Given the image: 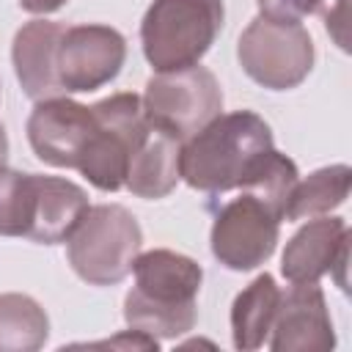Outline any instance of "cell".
<instances>
[{
	"instance_id": "1",
	"label": "cell",
	"mask_w": 352,
	"mask_h": 352,
	"mask_svg": "<svg viewBox=\"0 0 352 352\" xmlns=\"http://www.w3.org/2000/svg\"><path fill=\"white\" fill-rule=\"evenodd\" d=\"M135 289L124 300V319L151 338H176L198 319L201 267L173 250H146L135 256Z\"/></svg>"
},
{
	"instance_id": "2",
	"label": "cell",
	"mask_w": 352,
	"mask_h": 352,
	"mask_svg": "<svg viewBox=\"0 0 352 352\" xmlns=\"http://www.w3.org/2000/svg\"><path fill=\"white\" fill-rule=\"evenodd\" d=\"M272 148V132L250 110L220 113L179 148V176L204 192H223L242 182L248 168Z\"/></svg>"
},
{
	"instance_id": "3",
	"label": "cell",
	"mask_w": 352,
	"mask_h": 352,
	"mask_svg": "<svg viewBox=\"0 0 352 352\" xmlns=\"http://www.w3.org/2000/svg\"><path fill=\"white\" fill-rule=\"evenodd\" d=\"M223 0H154L140 25V41L157 72L195 66L223 28Z\"/></svg>"
},
{
	"instance_id": "4",
	"label": "cell",
	"mask_w": 352,
	"mask_h": 352,
	"mask_svg": "<svg viewBox=\"0 0 352 352\" xmlns=\"http://www.w3.org/2000/svg\"><path fill=\"white\" fill-rule=\"evenodd\" d=\"M140 242L143 234L129 209L118 204L88 206L69 236V264L82 280L113 286L132 272Z\"/></svg>"
},
{
	"instance_id": "5",
	"label": "cell",
	"mask_w": 352,
	"mask_h": 352,
	"mask_svg": "<svg viewBox=\"0 0 352 352\" xmlns=\"http://www.w3.org/2000/svg\"><path fill=\"white\" fill-rule=\"evenodd\" d=\"M143 113L151 129L184 143L201 132L223 110V91L214 74L204 66L160 72L148 80L143 94Z\"/></svg>"
},
{
	"instance_id": "6",
	"label": "cell",
	"mask_w": 352,
	"mask_h": 352,
	"mask_svg": "<svg viewBox=\"0 0 352 352\" xmlns=\"http://www.w3.org/2000/svg\"><path fill=\"white\" fill-rule=\"evenodd\" d=\"M96 135L85 148L77 170L99 190L113 192L124 184L132 154L143 146L151 126L138 94H113L91 104Z\"/></svg>"
},
{
	"instance_id": "7",
	"label": "cell",
	"mask_w": 352,
	"mask_h": 352,
	"mask_svg": "<svg viewBox=\"0 0 352 352\" xmlns=\"http://www.w3.org/2000/svg\"><path fill=\"white\" fill-rule=\"evenodd\" d=\"M236 55L250 80L272 91H286L308 77L314 41L300 22L256 16L239 36Z\"/></svg>"
},
{
	"instance_id": "8",
	"label": "cell",
	"mask_w": 352,
	"mask_h": 352,
	"mask_svg": "<svg viewBox=\"0 0 352 352\" xmlns=\"http://www.w3.org/2000/svg\"><path fill=\"white\" fill-rule=\"evenodd\" d=\"M280 214L250 192L228 201L212 226V253L228 270H253L264 264L278 242Z\"/></svg>"
},
{
	"instance_id": "9",
	"label": "cell",
	"mask_w": 352,
	"mask_h": 352,
	"mask_svg": "<svg viewBox=\"0 0 352 352\" xmlns=\"http://www.w3.org/2000/svg\"><path fill=\"white\" fill-rule=\"evenodd\" d=\"M126 58V41L107 25H74L58 44V80L66 94L96 91L110 82Z\"/></svg>"
},
{
	"instance_id": "10",
	"label": "cell",
	"mask_w": 352,
	"mask_h": 352,
	"mask_svg": "<svg viewBox=\"0 0 352 352\" xmlns=\"http://www.w3.org/2000/svg\"><path fill=\"white\" fill-rule=\"evenodd\" d=\"M94 135H96L94 110L66 96L41 99L28 118V140L36 157L55 168L77 170Z\"/></svg>"
},
{
	"instance_id": "11",
	"label": "cell",
	"mask_w": 352,
	"mask_h": 352,
	"mask_svg": "<svg viewBox=\"0 0 352 352\" xmlns=\"http://www.w3.org/2000/svg\"><path fill=\"white\" fill-rule=\"evenodd\" d=\"M270 346L275 352H324L336 344L324 294L316 283H292L280 292Z\"/></svg>"
},
{
	"instance_id": "12",
	"label": "cell",
	"mask_w": 352,
	"mask_h": 352,
	"mask_svg": "<svg viewBox=\"0 0 352 352\" xmlns=\"http://www.w3.org/2000/svg\"><path fill=\"white\" fill-rule=\"evenodd\" d=\"M349 253V228L341 217H319L302 226L283 250V275L289 283H319L324 272L336 270L344 289V267Z\"/></svg>"
},
{
	"instance_id": "13",
	"label": "cell",
	"mask_w": 352,
	"mask_h": 352,
	"mask_svg": "<svg viewBox=\"0 0 352 352\" xmlns=\"http://www.w3.org/2000/svg\"><path fill=\"white\" fill-rule=\"evenodd\" d=\"M66 25L50 19H33L22 25L14 36V69L25 94L33 99L66 96L58 80V44Z\"/></svg>"
},
{
	"instance_id": "14",
	"label": "cell",
	"mask_w": 352,
	"mask_h": 352,
	"mask_svg": "<svg viewBox=\"0 0 352 352\" xmlns=\"http://www.w3.org/2000/svg\"><path fill=\"white\" fill-rule=\"evenodd\" d=\"M88 212V195L69 179L33 173V217L28 239L55 245L72 236L82 214Z\"/></svg>"
},
{
	"instance_id": "15",
	"label": "cell",
	"mask_w": 352,
	"mask_h": 352,
	"mask_svg": "<svg viewBox=\"0 0 352 352\" xmlns=\"http://www.w3.org/2000/svg\"><path fill=\"white\" fill-rule=\"evenodd\" d=\"M179 140L151 129L132 154L124 184L140 198H165L179 182Z\"/></svg>"
},
{
	"instance_id": "16",
	"label": "cell",
	"mask_w": 352,
	"mask_h": 352,
	"mask_svg": "<svg viewBox=\"0 0 352 352\" xmlns=\"http://www.w3.org/2000/svg\"><path fill=\"white\" fill-rule=\"evenodd\" d=\"M280 302V289L272 275H258L245 292L236 294L231 308V333L236 349H258L275 322Z\"/></svg>"
},
{
	"instance_id": "17",
	"label": "cell",
	"mask_w": 352,
	"mask_h": 352,
	"mask_svg": "<svg viewBox=\"0 0 352 352\" xmlns=\"http://www.w3.org/2000/svg\"><path fill=\"white\" fill-rule=\"evenodd\" d=\"M50 319L28 294H0V352H33L44 346Z\"/></svg>"
},
{
	"instance_id": "18",
	"label": "cell",
	"mask_w": 352,
	"mask_h": 352,
	"mask_svg": "<svg viewBox=\"0 0 352 352\" xmlns=\"http://www.w3.org/2000/svg\"><path fill=\"white\" fill-rule=\"evenodd\" d=\"M349 184H352V170L346 165L319 168L305 182L297 179L283 217L286 220H302V217L324 214V212L336 209L338 204H344V198L349 195Z\"/></svg>"
},
{
	"instance_id": "19",
	"label": "cell",
	"mask_w": 352,
	"mask_h": 352,
	"mask_svg": "<svg viewBox=\"0 0 352 352\" xmlns=\"http://www.w3.org/2000/svg\"><path fill=\"white\" fill-rule=\"evenodd\" d=\"M297 184V165L275 151V148H267L250 168L248 173L242 176V182L236 184L242 192H250L256 195L258 201H264L272 212H278L283 217L286 212V204H289V195Z\"/></svg>"
},
{
	"instance_id": "20",
	"label": "cell",
	"mask_w": 352,
	"mask_h": 352,
	"mask_svg": "<svg viewBox=\"0 0 352 352\" xmlns=\"http://www.w3.org/2000/svg\"><path fill=\"white\" fill-rule=\"evenodd\" d=\"M33 217V173L0 165V234L25 236Z\"/></svg>"
},
{
	"instance_id": "21",
	"label": "cell",
	"mask_w": 352,
	"mask_h": 352,
	"mask_svg": "<svg viewBox=\"0 0 352 352\" xmlns=\"http://www.w3.org/2000/svg\"><path fill=\"white\" fill-rule=\"evenodd\" d=\"M261 8V16L270 19H286V22H300L308 14L324 11L327 30L336 36L341 47H346V33H344V19H346V0H256Z\"/></svg>"
},
{
	"instance_id": "22",
	"label": "cell",
	"mask_w": 352,
	"mask_h": 352,
	"mask_svg": "<svg viewBox=\"0 0 352 352\" xmlns=\"http://www.w3.org/2000/svg\"><path fill=\"white\" fill-rule=\"evenodd\" d=\"M66 0H19V6L28 11V14H52L63 6Z\"/></svg>"
},
{
	"instance_id": "23",
	"label": "cell",
	"mask_w": 352,
	"mask_h": 352,
	"mask_svg": "<svg viewBox=\"0 0 352 352\" xmlns=\"http://www.w3.org/2000/svg\"><path fill=\"white\" fill-rule=\"evenodd\" d=\"M6 157H8V138H6V129L0 124V165H6Z\"/></svg>"
}]
</instances>
